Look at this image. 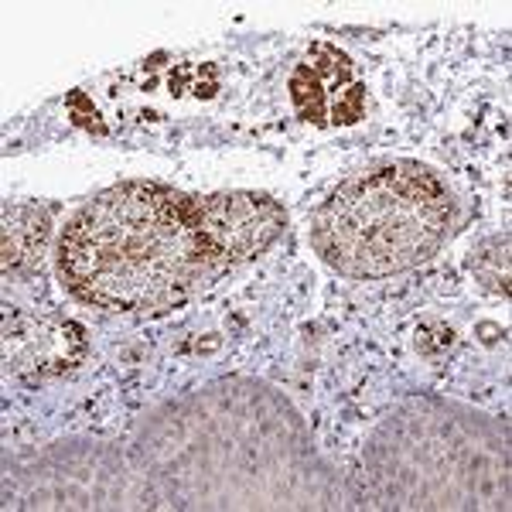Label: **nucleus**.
Instances as JSON below:
<instances>
[{"label": "nucleus", "instance_id": "f257e3e1", "mask_svg": "<svg viewBox=\"0 0 512 512\" xmlns=\"http://www.w3.org/2000/svg\"><path fill=\"white\" fill-rule=\"evenodd\" d=\"M287 212L253 192L188 195L123 181L86 202L59 239V277L82 304L164 315L267 253Z\"/></svg>", "mask_w": 512, "mask_h": 512}, {"label": "nucleus", "instance_id": "f03ea898", "mask_svg": "<svg viewBox=\"0 0 512 512\" xmlns=\"http://www.w3.org/2000/svg\"><path fill=\"white\" fill-rule=\"evenodd\" d=\"M451 229L448 185L417 161H386L328 195L311 222V243L342 277L376 280L427 263Z\"/></svg>", "mask_w": 512, "mask_h": 512}, {"label": "nucleus", "instance_id": "7ed1b4c3", "mask_svg": "<svg viewBox=\"0 0 512 512\" xmlns=\"http://www.w3.org/2000/svg\"><path fill=\"white\" fill-rule=\"evenodd\" d=\"M86 332L69 318L11 308L4 315V366L21 379L65 376L86 359Z\"/></svg>", "mask_w": 512, "mask_h": 512}, {"label": "nucleus", "instance_id": "20e7f679", "mask_svg": "<svg viewBox=\"0 0 512 512\" xmlns=\"http://www.w3.org/2000/svg\"><path fill=\"white\" fill-rule=\"evenodd\" d=\"M359 76H355V65L345 52H338L328 41H318L304 52V59L297 62L291 72V103L297 117L311 127H328V110L345 89H352Z\"/></svg>", "mask_w": 512, "mask_h": 512}, {"label": "nucleus", "instance_id": "39448f33", "mask_svg": "<svg viewBox=\"0 0 512 512\" xmlns=\"http://www.w3.org/2000/svg\"><path fill=\"white\" fill-rule=\"evenodd\" d=\"M48 236H52V216H48V209L31 202L4 205V246H0V256H4L7 274H28V270H35L41 256H45Z\"/></svg>", "mask_w": 512, "mask_h": 512}, {"label": "nucleus", "instance_id": "423d86ee", "mask_svg": "<svg viewBox=\"0 0 512 512\" xmlns=\"http://www.w3.org/2000/svg\"><path fill=\"white\" fill-rule=\"evenodd\" d=\"M472 274L492 294L509 297V236H492L472 253Z\"/></svg>", "mask_w": 512, "mask_h": 512}, {"label": "nucleus", "instance_id": "0eeeda50", "mask_svg": "<svg viewBox=\"0 0 512 512\" xmlns=\"http://www.w3.org/2000/svg\"><path fill=\"white\" fill-rule=\"evenodd\" d=\"M366 103H369L366 82L359 79L352 89H345V93L332 103V110H328V123H335V127H352V123H359L362 117H366Z\"/></svg>", "mask_w": 512, "mask_h": 512}, {"label": "nucleus", "instance_id": "6e6552de", "mask_svg": "<svg viewBox=\"0 0 512 512\" xmlns=\"http://www.w3.org/2000/svg\"><path fill=\"white\" fill-rule=\"evenodd\" d=\"M65 110H69V117L79 123V127H86V130H93V134L103 137L106 134V123L99 120V113H96V106H93V99H89L82 89H76L69 99H65Z\"/></svg>", "mask_w": 512, "mask_h": 512}, {"label": "nucleus", "instance_id": "1a4fd4ad", "mask_svg": "<svg viewBox=\"0 0 512 512\" xmlns=\"http://www.w3.org/2000/svg\"><path fill=\"white\" fill-rule=\"evenodd\" d=\"M454 345V332L448 325H441V321H424V325L417 328V349L427 352V355H441L448 352Z\"/></svg>", "mask_w": 512, "mask_h": 512}]
</instances>
